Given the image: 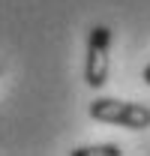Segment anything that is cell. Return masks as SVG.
Returning a JSON list of instances; mask_svg holds the SVG:
<instances>
[{
  "label": "cell",
  "instance_id": "obj_1",
  "mask_svg": "<svg viewBox=\"0 0 150 156\" xmlns=\"http://www.w3.org/2000/svg\"><path fill=\"white\" fill-rule=\"evenodd\" d=\"M87 114L99 123H111L123 129H147L150 126V108L141 102H123V99H93Z\"/></svg>",
  "mask_w": 150,
  "mask_h": 156
},
{
  "label": "cell",
  "instance_id": "obj_2",
  "mask_svg": "<svg viewBox=\"0 0 150 156\" xmlns=\"http://www.w3.org/2000/svg\"><path fill=\"white\" fill-rule=\"evenodd\" d=\"M111 27L108 24H96L87 36V54H84V81L87 87L99 90L108 81V66H111Z\"/></svg>",
  "mask_w": 150,
  "mask_h": 156
},
{
  "label": "cell",
  "instance_id": "obj_3",
  "mask_svg": "<svg viewBox=\"0 0 150 156\" xmlns=\"http://www.w3.org/2000/svg\"><path fill=\"white\" fill-rule=\"evenodd\" d=\"M123 150L117 147V144H81V147H75L72 156H120Z\"/></svg>",
  "mask_w": 150,
  "mask_h": 156
},
{
  "label": "cell",
  "instance_id": "obj_4",
  "mask_svg": "<svg viewBox=\"0 0 150 156\" xmlns=\"http://www.w3.org/2000/svg\"><path fill=\"white\" fill-rule=\"evenodd\" d=\"M141 78H144V84H147V87H150V63H147V66H144V75H141Z\"/></svg>",
  "mask_w": 150,
  "mask_h": 156
}]
</instances>
